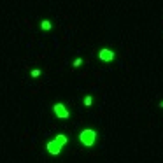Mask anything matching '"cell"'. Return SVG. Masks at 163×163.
Instances as JSON below:
<instances>
[{
    "label": "cell",
    "mask_w": 163,
    "mask_h": 163,
    "mask_svg": "<svg viewBox=\"0 0 163 163\" xmlns=\"http://www.w3.org/2000/svg\"><path fill=\"white\" fill-rule=\"evenodd\" d=\"M79 140L83 142V145L91 147V145L95 144V140H96V132H95V130H91V128L83 130V132L79 133Z\"/></svg>",
    "instance_id": "obj_1"
},
{
    "label": "cell",
    "mask_w": 163,
    "mask_h": 163,
    "mask_svg": "<svg viewBox=\"0 0 163 163\" xmlns=\"http://www.w3.org/2000/svg\"><path fill=\"white\" fill-rule=\"evenodd\" d=\"M61 147H63V144H61L60 140H56V139H53V140H49V142H48V145H46L48 153H49V154H53V156H56V154H60Z\"/></svg>",
    "instance_id": "obj_2"
},
{
    "label": "cell",
    "mask_w": 163,
    "mask_h": 163,
    "mask_svg": "<svg viewBox=\"0 0 163 163\" xmlns=\"http://www.w3.org/2000/svg\"><path fill=\"white\" fill-rule=\"evenodd\" d=\"M53 110L54 114H56V118H61V119H67L70 114H69V110H67V107L61 104V102H58V104H54L53 105Z\"/></svg>",
    "instance_id": "obj_3"
},
{
    "label": "cell",
    "mask_w": 163,
    "mask_h": 163,
    "mask_svg": "<svg viewBox=\"0 0 163 163\" xmlns=\"http://www.w3.org/2000/svg\"><path fill=\"white\" fill-rule=\"evenodd\" d=\"M98 58H100L102 61H112V60H114V51H110V49H107V48H104V49L98 51Z\"/></svg>",
    "instance_id": "obj_4"
},
{
    "label": "cell",
    "mask_w": 163,
    "mask_h": 163,
    "mask_svg": "<svg viewBox=\"0 0 163 163\" xmlns=\"http://www.w3.org/2000/svg\"><path fill=\"white\" fill-rule=\"evenodd\" d=\"M40 28H42L44 32H48V30H51V28H53V25H51V21H49V19H42V21H40Z\"/></svg>",
    "instance_id": "obj_5"
},
{
    "label": "cell",
    "mask_w": 163,
    "mask_h": 163,
    "mask_svg": "<svg viewBox=\"0 0 163 163\" xmlns=\"http://www.w3.org/2000/svg\"><path fill=\"white\" fill-rule=\"evenodd\" d=\"M56 140H60L63 145L67 144V137H65V135H56Z\"/></svg>",
    "instance_id": "obj_6"
},
{
    "label": "cell",
    "mask_w": 163,
    "mask_h": 163,
    "mask_svg": "<svg viewBox=\"0 0 163 163\" xmlns=\"http://www.w3.org/2000/svg\"><path fill=\"white\" fill-rule=\"evenodd\" d=\"M91 104H93V98H91L90 95H88V96H86V98H84V105H86V107H90Z\"/></svg>",
    "instance_id": "obj_7"
},
{
    "label": "cell",
    "mask_w": 163,
    "mask_h": 163,
    "mask_svg": "<svg viewBox=\"0 0 163 163\" xmlns=\"http://www.w3.org/2000/svg\"><path fill=\"white\" fill-rule=\"evenodd\" d=\"M81 65H83V58H75V60H74V67L77 69V67H81Z\"/></svg>",
    "instance_id": "obj_8"
},
{
    "label": "cell",
    "mask_w": 163,
    "mask_h": 163,
    "mask_svg": "<svg viewBox=\"0 0 163 163\" xmlns=\"http://www.w3.org/2000/svg\"><path fill=\"white\" fill-rule=\"evenodd\" d=\"M39 75H40V70L39 69H34L32 70V77H39Z\"/></svg>",
    "instance_id": "obj_9"
},
{
    "label": "cell",
    "mask_w": 163,
    "mask_h": 163,
    "mask_svg": "<svg viewBox=\"0 0 163 163\" xmlns=\"http://www.w3.org/2000/svg\"><path fill=\"white\" fill-rule=\"evenodd\" d=\"M160 107H162V109H163V102H160Z\"/></svg>",
    "instance_id": "obj_10"
}]
</instances>
